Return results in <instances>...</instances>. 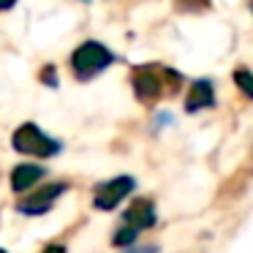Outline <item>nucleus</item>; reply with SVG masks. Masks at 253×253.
I'll list each match as a JSON object with an SVG mask.
<instances>
[{
    "mask_svg": "<svg viewBox=\"0 0 253 253\" xmlns=\"http://www.w3.org/2000/svg\"><path fill=\"white\" fill-rule=\"evenodd\" d=\"M11 144L17 153L22 155H36V158H52V155L60 153V142H55L52 136H46L39 126L33 123H25L14 131Z\"/></svg>",
    "mask_w": 253,
    "mask_h": 253,
    "instance_id": "1",
    "label": "nucleus"
},
{
    "mask_svg": "<svg viewBox=\"0 0 253 253\" xmlns=\"http://www.w3.org/2000/svg\"><path fill=\"white\" fill-rule=\"evenodd\" d=\"M112 60H115V55H112L104 44H98V41H84L82 46L74 49L71 68L79 79H90V77H95V74H101L104 68H109Z\"/></svg>",
    "mask_w": 253,
    "mask_h": 253,
    "instance_id": "2",
    "label": "nucleus"
},
{
    "mask_svg": "<svg viewBox=\"0 0 253 253\" xmlns=\"http://www.w3.org/2000/svg\"><path fill=\"white\" fill-rule=\"evenodd\" d=\"M133 188H136V180L128 177V174L115 177V180H106V182H101V185L95 188L93 204L98 210H115L117 204L128 196V193H133Z\"/></svg>",
    "mask_w": 253,
    "mask_h": 253,
    "instance_id": "3",
    "label": "nucleus"
},
{
    "mask_svg": "<svg viewBox=\"0 0 253 253\" xmlns=\"http://www.w3.org/2000/svg\"><path fill=\"white\" fill-rule=\"evenodd\" d=\"M66 182H49V185L39 188L36 193H30V196H25L22 202L17 204V210L22 215H44L46 210H52V204L57 202V199L66 193Z\"/></svg>",
    "mask_w": 253,
    "mask_h": 253,
    "instance_id": "4",
    "label": "nucleus"
},
{
    "mask_svg": "<svg viewBox=\"0 0 253 253\" xmlns=\"http://www.w3.org/2000/svg\"><path fill=\"white\" fill-rule=\"evenodd\" d=\"M133 93L139 95V101L153 104L164 93V77L155 74V68H136L133 71Z\"/></svg>",
    "mask_w": 253,
    "mask_h": 253,
    "instance_id": "5",
    "label": "nucleus"
},
{
    "mask_svg": "<svg viewBox=\"0 0 253 253\" xmlns=\"http://www.w3.org/2000/svg\"><path fill=\"white\" fill-rule=\"evenodd\" d=\"M155 220H158V215H155V207H153L150 199H136V202L126 210V215H123V223L136 229V231L153 229Z\"/></svg>",
    "mask_w": 253,
    "mask_h": 253,
    "instance_id": "6",
    "label": "nucleus"
},
{
    "mask_svg": "<svg viewBox=\"0 0 253 253\" xmlns=\"http://www.w3.org/2000/svg\"><path fill=\"white\" fill-rule=\"evenodd\" d=\"M46 169L44 166H36V164H19L17 169L11 171V188L17 193H25L36 185L39 180H44Z\"/></svg>",
    "mask_w": 253,
    "mask_h": 253,
    "instance_id": "7",
    "label": "nucleus"
},
{
    "mask_svg": "<svg viewBox=\"0 0 253 253\" xmlns=\"http://www.w3.org/2000/svg\"><path fill=\"white\" fill-rule=\"evenodd\" d=\"M215 104V95H212V84L207 79H199V82L191 84L188 90V98H185V112H199V109H207V106Z\"/></svg>",
    "mask_w": 253,
    "mask_h": 253,
    "instance_id": "8",
    "label": "nucleus"
},
{
    "mask_svg": "<svg viewBox=\"0 0 253 253\" xmlns=\"http://www.w3.org/2000/svg\"><path fill=\"white\" fill-rule=\"evenodd\" d=\"M136 237H139V231H136V229H131V226L123 223L120 229L115 231V237H112V245H117V248H128V245H133V242H136Z\"/></svg>",
    "mask_w": 253,
    "mask_h": 253,
    "instance_id": "9",
    "label": "nucleus"
},
{
    "mask_svg": "<svg viewBox=\"0 0 253 253\" xmlns=\"http://www.w3.org/2000/svg\"><path fill=\"white\" fill-rule=\"evenodd\" d=\"M234 82H237V87H240L242 93L248 95V98H253V74H251V71L240 68V71L234 74Z\"/></svg>",
    "mask_w": 253,
    "mask_h": 253,
    "instance_id": "10",
    "label": "nucleus"
},
{
    "mask_svg": "<svg viewBox=\"0 0 253 253\" xmlns=\"http://www.w3.org/2000/svg\"><path fill=\"white\" fill-rule=\"evenodd\" d=\"M44 253H66V248H63V245H49Z\"/></svg>",
    "mask_w": 253,
    "mask_h": 253,
    "instance_id": "11",
    "label": "nucleus"
},
{
    "mask_svg": "<svg viewBox=\"0 0 253 253\" xmlns=\"http://www.w3.org/2000/svg\"><path fill=\"white\" fill-rule=\"evenodd\" d=\"M14 3H17V0H0V11H8Z\"/></svg>",
    "mask_w": 253,
    "mask_h": 253,
    "instance_id": "12",
    "label": "nucleus"
},
{
    "mask_svg": "<svg viewBox=\"0 0 253 253\" xmlns=\"http://www.w3.org/2000/svg\"><path fill=\"white\" fill-rule=\"evenodd\" d=\"M155 251V248H150V251H133V253H153Z\"/></svg>",
    "mask_w": 253,
    "mask_h": 253,
    "instance_id": "13",
    "label": "nucleus"
},
{
    "mask_svg": "<svg viewBox=\"0 0 253 253\" xmlns=\"http://www.w3.org/2000/svg\"><path fill=\"white\" fill-rule=\"evenodd\" d=\"M0 253H6V251H3V248H0Z\"/></svg>",
    "mask_w": 253,
    "mask_h": 253,
    "instance_id": "14",
    "label": "nucleus"
},
{
    "mask_svg": "<svg viewBox=\"0 0 253 253\" xmlns=\"http://www.w3.org/2000/svg\"><path fill=\"white\" fill-rule=\"evenodd\" d=\"M251 8H253V3H251Z\"/></svg>",
    "mask_w": 253,
    "mask_h": 253,
    "instance_id": "15",
    "label": "nucleus"
}]
</instances>
